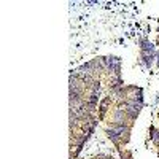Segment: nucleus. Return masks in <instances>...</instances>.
<instances>
[{
    "label": "nucleus",
    "instance_id": "obj_1",
    "mask_svg": "<svg viewBox=\"0 0 159 159\" xmlns=\"http://www.w3.org/2000/svg\"><path fill=\"white\" fill-rule=\"evenodd\" d=\"M151 139H153L154 143H159V132L157 130H154V129L151 130Z\"/></svg>",
    "mask_w": 159,
    "mask_h": 159
},
{
    "label": "nucleus",
    "instance_id": "obj_2",
    "mask_svg": "<svg viewBox=\"0 0 159 159\" xmlns=\"http://www.w3.org/2000/svg\"><path fill=\"white\" fill-rule=\"evenodd\" d=\"M123 116H124V113H123V111H116V113H115V118H116V121H118V123H121Z\"/></svg>",
    "mask_w": 159,
    "mask_h": 159
}]
</instances>
